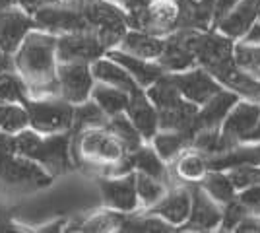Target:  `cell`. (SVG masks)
<instances>
[{"label":"cell","instance_id":"obj_1","mask_svg":"<svg viewBox=\"0 0 260 233\" xmlns=\"http://www.w3.org/2000/svg\"><path fill=\"white\" fill-rule=\"evenodd\" d=\"M56 35L31 29L14 56V64L23 84L37 97H51L54 93H60V84L56 78Z\"/></svg>","mask_w":260,"mask_h":233},{"label":"cell","instance_id":"obj_2","mask_svg":"<svg viewBox=\"0 0 260 233\" xmlns=\"http://www.w3.org/2000/svg\"><path fill=\"white\" fill-rule=\"evenodd\" d=\"M14 140H16V154L35 159L51 175H58L70 169L68 132L41 136L33 128L31 130L23 128L22 132L14 134Z\"/></svg>","mask_w":260,"mask_h":233},{"label":"cell","instance_id":"obj_3","mask_svg":"<svg viewBox=\"0 0 260 233\" xmlns=\"http://www.w3.org/2000/svg\"><path fill=\"white\" fill-rule=\"evenodd\" d=\"M29 126L39 134H64L74 128V105L60 99H25Z\"/></svg>","mask_w":260,"mask_h":233},{"label":"cell","instance_id":"obj_4","mask_svg":"<svg viewBox=\"0 0 260 233\" xmlns=\"http://www.w3.org/2000/svg\"><path fill=\"white\" fill-rule=\"evenodd\" d=\"M53 175L31 157L20 154H0L2 189H39L51 185Z\"/></svg>","mask_w":260,"mask_h":233},{"label":"cell","instance_id":"obj_5","mask_svg":"<svg viewBox=\"0 0 260 233\" xmlns=\"http://www.w3.org/2000/svg\"><path fill=\"white\" fill-rule=\"evenodd\" d=\"M260 121V103L249 99H239L233 109L228 113L225 121L219 126L221 148L219 154H225L231 148L243 144L249 134L258 126ZM212 157V155H210Z\"/></svg>","mask_w":260,"mask_h":233},{"label":"cell","instance_id":"obj_6","mask_svg":"<svg viewBox=\"0 0 260 233\" xmlns=\"http://www.w3.org/2000/svg\"><path fill=\"white\" fill-rule=\"evenodd\" d=\"M35 25L41 27L43 31H49L53 35H68V34H82V31H95L93 25L87 22V18L82 14V10L66 8V6H43L35 10Z\"/></svg>","mask_w":260,"mask_h":233},{"label":"cell","instance_id":"obj_7","mask_svg":"<svg viewBox=\"0 0 260 233\" xmlns=\"http://www.w3.org/2000/svg\"><path fill=\"white\" fill-rule=\"evenodd\" d=\"M78 138V150L84 157L95 159V161H107L109 165L120 161L128 154L124 146L117 140V136L109 130L107 126H95V128H86L80 130Z\"/></svg>","mask_w":260,"mask_h":233},{"label":"cell","instance_id":"obj_8","mask_svg":"<svg viewBox=\"0 0 260 233\" xmlns=\"http://www.w3.org/2000/svg\"><path fill=\"white\" fill-rule=\"evenodd\" d=\"M56 78L60 84V97L70 101L72 105H80L91 99V91L95 88V78L91 72V64L82 62H58Z\"/></svg>","mask_w":260,"mask_h":233},{"label":"cell","instance_id":"obj_9","mask_svg":"<svg viewBox=\"0 0 260 233\" xmlns=\"http://www.w3.org/2000/svg\"><path fill=\"white\" fill-rule=\"evenodd\" d=\"M98 187L101 190V200L109 210L130 214L138 208V190H136V171L117 177H99Z\"/></svg>","mask_w":260,"mask_h":233},{"label":"cell","instance_id":"obj_10","mask_svg":"<svg viewBox=\"0 0 260 233\" xmlns=\"http://www.w3.org/2000/svg\"><path fill=\"white\" fill-rule=\"evenodd\" d=\"M105 47L98 39L95 31L60 35L56 41V60L58 62H82L91 64L105 55Z\"/></svg>","mask_w":260,"mask_h":233},{"label":"cell","instance_id":"obj_11","mask_svg":"<svg viewBox=\"0 0 260 233\" xmlns=\"http://www.w3.org/2000/svg\"><path fill=\"white\" fill-rule=\"evenodd\" d=\"M169 74L184 99L192 101L198 107L204 105L206 101H210L216 93L223 89V86L202 66L188 68L183 72H169Z\"/></svg>","mask_w":260,"mask_h":233},{"label":"cell","instance_id":"obj_12","mask_svg":"<svg viewBox=\"0 0 260 233\" xmlns=\"http://www.w3.org/2000/svg\"><path fill=\"white\" fill-rule=\"evenodd\" d=\"M192 210L188 220L179 227L183 231H212L221 225L223 206L208 194L200 183H192Z\"/></svg>","mask_w":260,"mask_h":233},{"label":"cell","instance_id":"obj_13","mask_svg":"<svg viewBox=\"0 0 260 233\" xmlns=\"http://www.w3.org/2000/svg\"><path fill=\"white\" fill-rule=\"evenodd\" d=\"M239 99H241L239 93L223 88L210 101H206L204 105H200V109H198L194 117V122H192L190 134L198 132V130H206V128H219L221 122L225 121L228 113L233 109V105Z\"/></svg>","mask_w":260,"mask_h":233},{"label":"cell","instance_id":"obj_14","mask_svg":"<svg viewBox=\"0 0 260 233\" xmlns=\"http://www.w3.org/2000/svg\"><path fill=\"white\" fill-rule=\"evenodd\" d=\"M126 115L132 121V124L140 130L144 140H152L153 136L159 132V113L144 88L134 89L130 93Z\"/></svg>","mask_w":260,"mask_h":233},{"label":"cell","instance_id":"obj_15","mask_svg":"<svg viewBox=\"0 0 260 233\" xmlns=\"http://www.w3.org/2000/svg\"><path fill=\"white\" fill-rule=\"evenodd\" d=\"M190 210H192V190H190V187H175V189L167 190V194L155 206L148 208L150 214L163 218L165 222L175 225L177 229L188 220Z\"/></svg>","mask_w":260,"mask_h":233},{"label":"cell","instance_id":"obj_16","mask_svg":"<svg viewBox=\"0 0 260 233\" xmlns=\"http://www.w3.org/2000/svg\"><path fill=\"white\" fill-rule=\"evenodd\" d=\"M35 25V20H31L27 14L18 10H2L0 12V51L4 53H16L20 49L25 35L31 31Z\"/></svg>","mask_w":260,"mask_h":233},{"label":"cell","instance_id":"obj_17","mask_svg":"<svg viewBox=\"0 0 260 233\" xmlns=\"http://www.w3.org/2000/svg\"><path fill=\"white\" fill-rule=\"evenodd\" d=\"M260 18L258 0H241L228 16H223L214 25V29L221 31L231 39H243L250 31V27Z\"/></svg>","mask_w":260,"mask_h":233},{"label":"cell","instance_id":"obj_18","mask_svg":"<svg viewBox=\"0 0 260 233\" xmlns=\"http://www.w3.org/2000/svg\"><path fill=\"white\" fill-rule=\"evenodd\" d=\"M105 55L126 68L130 72V76L136 80V84L144 89L150 88L153 82H157L165 74V70H163V66L157 60H146V58H140V56L128 55V53H124L120 49H111Z\"/></svg>","mask_w":260,"mask_h":233},{"label":"cell","instance_id":"obj_19","mask_svg":"<svg viewBox=\"0 0 260 233\" xmlns=\"http://www.w3.org/2000/svg\"><path fill=\"white\" fill-rule=\"evenodd\" d=\"M177 29H200L210 31L214 27V0H179Z\"/></svg>","mask_w":260,"mask_h":233},{"label":"cell","instance_id":"obj_20","mask_svg":"<svg viewBox=\"0 0 260 233\" xmlns=\"http://www.w3.org/2000/svg\"><path fill=\"white\" fill-rule=\"evenodd\" d=\"M117 49L146 60H157L165 49V37L148 34L142 29H128Z\"/></svg>","mask_w":260,"mask_h":233},{"label":"cell","instance_id":"obj_21","mask_svg":"<svg viewBox=\"0 0 260 233\" xmlns=\"http://www.w3.org/2000/svg\"><path fill=\"white\" fill-rule=\"evenodd\" d=\"M91 72H93L95 82L107 84V86H113V88H120L124 89V91H128V93H132L134 89L140 88L136 84V80L130 76L128 70L122 64H119L117 60L109 58L107 55H105V58L101 56V58L91 62Z\"/></svg>","mask_w":260,"mask_h":233},{"label":"cell","instance_id":"obj_22","mask_svg":"<svg viewBox=\"0 0 260 233\" xmlns=\"http://www.w3.org/2000/svg\"><path fill=\"white\" fill-rule=\"evenodd\" d=\"M128 155L134 171H140V173H146L150 177L159 179L163 183H169V171H167V165H165V159L155 152L153 146L142 144L138 150L130 152Z\"/></svg>","mask_w":260,"mask_h":233},{"label":"cell","instance_id":"obj_23","mask_svg":"<svg viewBox=\"0 0 260 233\" xmlns=\"http://www.w3.org/2000/svg\"><path fill=\"white\" fill-rule=\"evenodd\" d=\"M200 185L221 206H225L231 200H235L239 194V190L235 189L233 181L229 179V173L228 171H221V169H210L206 173V177L200 181Z\"/></svg>","mask_w":260,"mask_h":233},{"label":"cell","instance_id":"obj_24","mask_svg":"<svg viewBox=\"0 0 260 233\" xmlns=\"http://www.w3.org/2000/svg\"><path fill=\"white\" fill-rule=\"evenodd\" d=\"M91 99L95 101L109 117H115V115H120V113H126L130 93L120 88H113V86L98 82V86L91 91Z\"/></svg>","mask_w":260,"mask_h":233},{"label":"cell","instance_id":"obj_25","mask_svg":"<svg viewBox=\"0 0 260 233\" xmlns=\"http://www.w3.org/2000/svg\"><path fill=\"white\" fill-rule=\"evenodd\" d=\"M190 136L186 132H179V130H159L153 136L152 146L155 148V152L161 155L165 161H171L175 157L183 154L184 150L190 148Z\"/></svg>","mask_w":260,"mask_h":233},{"label":"cell","instance_id":"obj_26","mask_svg":"<svg viewBox=\"0 0 260 233\" xmlns=\"http://www.w3.org/2000/svg\"><path fill=\"white\" fill-rule=\"evenodd\" d=\"M175 169H177V175L183 181H186V183H190V185L200 183L210 171L208 169V159H204V155L200 154L198 150H192V148L184 150L183 154L179 155Z\"/></svg>","mask_w":260,"mask_h":233},{"label":"cell","instance_id":"obj_27","mask_svg":"<svg viewBox=\"0 0 260 233\" xmlns=\"http://www.w3.org/2000/svg\"><path fill=\"white\" fill-rule=\"evenodd\" d=\"M107 128L111 132L117 136L120 144L124 146L126 152H134L138 150L142 144H144V136L140 134V130L132 124V121L128 119L126 113H120V115H115V117H109Z\"/></svg>","mask_w":260,"mask_h":233},{"label":"cell","instance_id":"obj_28","mask_svg":"<svg viewBox=\"0 0 260 233\" xmlns=\"http://www.w3.org/2000/svg\"><path fill=\"white\" fill-rule=\"evenodd\" d=\"M109 115L93 99H87L80 105H74V130H86L95 126H107Z\"/></svg>","mask_w":260,"mask_h":233},{"label":"cell","instance_id":"obj_29","mask_svg":"<svg viewBox=\"0 0 260 233\" xmlns=\"http://www.w3.org/2000/svg\"><path fill=\"white\" fill-rule=\"evenodd\" d=\"M27 126H29V115L25 107L14 105V101L0 103V130L2 132L18 134Z\"/></svg>","mask_w":260,"mask_h":233},{"label":"cell","instance_id":"obj_30","mask_svg":"<svg viewBox=\"0 0 260 233\" xmlns=\"http://www.w3.org/2000/svg\"><path fill=\"white\" fill-rule=\"evenodd\" d=\"M167 183H163L159 179L150 177L146 173L136 171V190H138V198H140L142 206L152 208L159 200L167 194Z\"/></svg>","mask_w":260,"mask_h":233},{"label":"cell","instance_id":"obj_31","mask_svg":"<svg viewBox=\"0 0 260 233\" xmlns=\"http://www.w3.org/2000/svg\"><path fill=\"white\" fill-rule=\"evenodd\" d=\"M233 55H235L237 66L243 72H247V74L260 80V45L239 39V41H235Z\"/></svg>","mask_w":260,"mask_h":233},{"label":"cell","instance_id":"obj_32","mask_svg":"<svg viewBox=\"0 0 260 233\" xmlns=\"http://www.w3.org/2000/svg\"><path fill=\"white\" fill-rule=\"evenodd\" d=\"M177 229L175 225L165 222L163 218L146 212V216H138V218H128L120 225V231H132V233H165Z\"/></svg>","mask_w":260,"mask_h":233},{"label":"cell","instance_id":"obj_33","mask_svg":"<svg viewBox=\"0 0 260 233\" xmlns=\"http://www.w3.org/2000/svg\"><path fill=\"white\" fill-rule=\"evenodd\" d=\"M124 222L120 212H103L99 216H93L91 220H87L80 225L82 231H111V229H120V225Z\"/></svg>","mask_w":260,"mask_h":233},{"label":"cell","instance_id":"obj_34","mask_svg":"<svg viewBox=\"0 0 260 233\" xmlns=\"http://www.w3.org/2000/svg\"><path fill=\"white\" fill-rule=\"evenodd\" d=\"M249 212H250L249 208H247L239 198L231 200L229 204L223 206V220H221L219 229H223V231H233V229H237V225L243 222V218H245Z\"/></svg>","mask_w":260,"mask_h":233},{"label":"cell","instance_id":"obj_35","mask_svg":"<svg viewBox=\"0 0 260 233\" xmlns=\"http://www.w3.org/2000/svg\"><path fill=\"white\" fill-rule=\"evenodd\" d=\"M237 198L254 214H260V183L252 185L249 189H243L237 194Z\"/></svg>","mask_w":260,"mask_h":233},{"label":"cell","instance_id":"obj_36","mask_svg":"<svg viewBox=\"0 0 260 233\" xmlns=\"http://www.w3.org/2000/svg\"><path fill=\"white\" fill-rule=\"evenodd\" d=\"M241 0H214V25L237 6Z\"/></svg>","mask_w":260,"mask_h":233},{"label":"cell","instance_id":"obj_37","mask_svg":"<svg viewBox=\"0 0 260 233\" xmlns=\"http://www.w3.org/2000/svg\"><path fill=\"white\" fill-rule=\"evenodd\" d=\"M237 231H250V233H260V214L249 212L243 222L237 225Z\"/></svg>","mask_w":260,"mask_h":233},{"label":"cell","instance_id":"obj_38","mask_svg":"<svg viewBox=\"0 0 260 233\" xmlns=\"http://www.w3.org/2000/svg\"><path fill=\"white\" fill-rule=\"evenodd\" d=\"M23 8H27L29 12H35L43 6H49V4H54L56 0H18Z\"/></svg>","mask_w":260,"mask_h":233},{"label":"cell","instance_id":"obj_39","mask_svg":"<svg viewBox=\"0 0 260 233\" xmlns=\"http://www.w3.org/2000/svg\"><path fill=\"white\" fill-rule=\"evenodd\" d=\"M243 41H249V43H256L260 45V18L254 22V25L250 27V31L245 37H243Z\"/></svg>","mask_w":260,"mask_h":233},{"label":"cell","instance_id":"obj_40","mask_svg":"<svg viewBox=\"0 0 260 233\" xmlns=\"http://www.w3.org/2000/svg\"><path fill=\"white\" fill-rule=\"evenodd\" d=\"M245 142H260V121H258V126L249 134V138Z\"/></svg>","mask_w":260,"mask_h":233},{"label":"cell","instance_id":"obj_41","mask_svg":"<svg viewBox=\"0 0 260 233\" xmlns=\"http://www.w3.org/2000/svg\"><path fill=\"white\" fill-rule=\"evenodd\" d=\"M14 2H18V0H0V12L2 10H8Z\"/></svg>","mask_w":260,"mask_h":233},{"label":"cell","instance_id":"obj_42","mask_svg":"<svg viewBox=\"0 0 260 233\" xmlns=\"http://www.w3.org/2000/svg\"><path fill=\"white\" fill-rule=\"evenodd\" d=\"M64 2H70L74 6H80V4H86V2H91V0H64Z\"/></svg>","mask_w":260,"mask_h":233},{"label":"cell","instance_id":"obj_43","mask_svg":"<svg viewBox=\"0 0 260 233\" xmlns=\"http://www.w3.org/2000/svg\"><path fill=\"white\" fill-rule=\"evenodd\" d=\"M111 2H117V4H124V0H111Z\"/></svg>","mask_w":260,"mask_h":233},{"label":"cell","instance_id":"obj_44","mask_svg":"<svg viewBox=\"0 0 260 233\" xmlns=\"http://www.w3.org/2000/svg\"><path fill=\"white\" fill-rule=\"evenodd\" d=\"M258 6H260V0H258Z\"/></svg>","mask_w":260,"mask_h":233}]
</instances>
